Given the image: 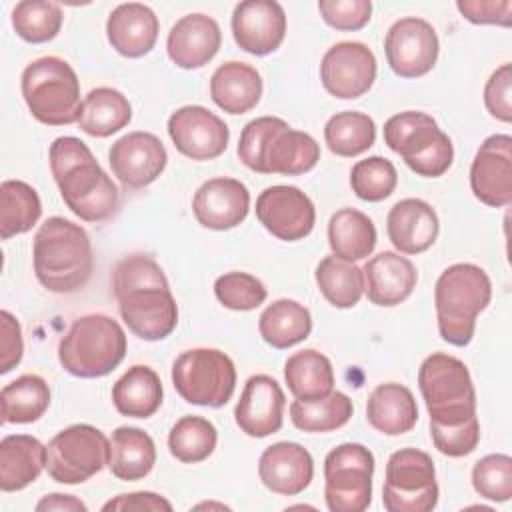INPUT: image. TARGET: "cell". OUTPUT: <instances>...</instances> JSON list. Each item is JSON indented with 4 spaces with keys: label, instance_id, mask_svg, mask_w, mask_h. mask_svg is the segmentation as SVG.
<instances>
[{
    "label": "cell",
    "instance_id": "cell-10",
    "mask_svg": "<svg viewBox=\"0 0 512 512\" xmlns=\"http://www.w3.org/2000/svg\"><path fill=\"white\" fill-rule=\"evenodd\" d=\"M172 384L188 404L220 408L234 394L236 366L218 348H192L174 360Z\"/></svg>",
    "mask_w": 512,
    "mask_h": 512
},
{
    "label": "cell",
    "instance_id": "cell-36",
    "mask_svg": "<svg viewBox=\"0 0 512 512\" xmlns=\"http://www.w3.org/2000/svg\"><path fill=\"white\" fill-rule=\"evenodd\" d=\"M284 380L296 400H318L334 390V370L318 350L306 348L292 354L284 364Z\"/></svg>",
    "mask_w": 512,
    "mask_h": 512
},
{
    "label": "cell",
    "instance_id": "cell-9",
    "mask_svg": "<svg viewBox=\"0 0 512 512\" xmlns=\"http://www.w3.org/2000/svg\"><path fill=\"white\" fill-rule=\"evenodd\" d=\"M384 142L404 164L424 178L442 176L454 160V146L436 120L418 110H406L384 122Z\"/></svg>",
    "mask_w": 512,
    "mask_h": 512
},
{
    "label": "cell",
    "instance_id": "cell-48",
    "mask_svg": "<svg viewBox=\"0 0 512 512\" xmlns=\"http://www.w3.org/2000/svg\"><path fill=\"white\" fill-rule=\"evenodd\" d=\"M318 12L328 26L340 32H354L364 28L370 22L372 2L370 0H320Z\"/></svg>",
    "mask_w": 512,
    "mask_h": 512
},
{
    "label": "cell",
    "instance_id": "cell-11",
    "mask_svg": "<svg viewBox=\"0 0 512 512\" xmlns=\"http://www.w3.org/2000/svg\"><path fill=\"white\" fill-rule=\"evenodd\" d=\"M382 504L388 512H430L438 504L436 468L430 454L400 448L386 462Z\"/></svg>",
    "mask_w": 512,
    "mask_h": 512
},
{
    "label": "cell",
    "instance_id": "cell-8",
    "mask_svg": "<svg viewBox=\"0 0 512 512\" xmlns=\"http://www.w3.org/2000/svg\"><path fill=\"white\" fill-rule=\"evenodd\" d=\"M418 386L430 424L454 426L476 416V392L468 366L450 354H430L418 370Z\"/></svg>",
    "mask_w": 512,
    "mask_h": 512
},
{
    "label": "cell",
    "instance_id": "cell-2",
    "mask_svg": "<svg viewBox=\"0 0 512 512\" xmlns=\"http://www.w3.org/2000/svg\"><path fill=\"white\" fill-rule=\"evenodd\" d=\"M50 170L64 204L84 222H104L120 208V192L90 148L74 136L50 144Z\"/></svg>",
    "mask_w": 512,
    "mask_h": 512
},
{
    "label": "cell",
    "instance_id": "cell-5",
    "mask_svg": "<svg viewBox=\"0 0 512 512\" xmlns=\"http://www.w3.org/2000/svg\"><path fill=\"white\" fill-rule=\"evenodd\" d=\"M492 298V282L484 268L458 262L448 266L436 280L434 306L440 338L452 346L470 344L476 316Z\"/></svg>",
    "mask_w": 512,
    "mask_h": 512
},
{
    "label": "cell",
    "instance_id": "cell-1",
    "mask_svg": "<svg viewBox=\"0 0 512 512\" xmlns=\"http://www.w3.org/2000/svg\"><path fill=\"white\" fill-rule=\"evenodd\" d=\"M112 292L128 330L148 342L164 340L178 324V304L160 264L148 254L122 258L112 272Z\"/></svg>",
    "mask_w": 512,
    "mask_h": 512
},
{
    "label": "cell",
    "instance_id": "cell-13",
    "mask_svg": "<svg viewBox=\"0 0 512 512\" xmlns=\"http://www.w3.org/2000/svg\"><path fill=\"white\" fill-rule=\"evenodd\" d=\"M110 440L90 424H72L46 444V472L60 484H82L108 466Z\"/></svg>",
    "mask_w": 512,
    "mask_h": 512
},
{
    "label": "cell",
    "instance_id": "cell-46",
    "mask_svg": "<svg viewBox=\"0 0 512 512\" xmlns=\"http://www.w3.org/2000/svg\"><path fill=\"white\" fill-rule=\"evenodd\" d=\"M472 486L478 496L492 502H508L512 496V458L488 454L472 468Z\"/></svg>",
    "mask_w": 512,
    "mask_h": 512
},
{
    "label": "cell",
    "instance_id": "cell-30",
    "mask_svg": "<svg viewBox=\"0 0 512 512\" xmlns=\"http://www.w3.org/2000/svg\"><path fill=\"white\" fill-rule=\"evenodd\" d=\"M46 468V446L30 434H8L0 442V488L18 492Z\"/></svg>",
    "mask_w": 512,
    "mask_h": 512
},
{
    "label": "cell",
    "instance_id": "cell-25",
    "mask_svg": "<svg viewBox=\"0 0 512 512\" xmlns=\"http://www.w3.org/2000/svg\"><path fill=\"white\" fill-rule=\"evenodd\" d=\"M364 292L368 300L382 308L402 304L416 288V266L400 252L384 250L372 256L364 268Z\"/></svg>",
    "mask_w": 512,
    "mask_h": 512
},
{
    "label": "cell",
    "instance_id": "cell-27",
    "mask_svg": "<svg viewBox=\"0 0 512 512\" xmlns=\"http://www.w3.org/2000/svg\"><path fill=\"white\" fill-rule=\"evenodd\" d=\"M158 30V16L150 6L140 2L116 6L106 22L110 46L126 58H140L148 54L158 40Z\"/></svg>",
    "mask_w": 512,
    "mask_h": 512
},
{
    "label": "cell",
    "instance_id": "cell-50",
    "mask_svg": "<svg viewBox=\"0 0 512 512\" xmlns=\"http://www.w3.org/2000/svg\"><path fill=\"white\" fill-rule=\"evenodd\" d=\"M456 8L472 24H496L504 28L512 24L510 0H458Z\"/></svg>",
    "mask_w": 512,
    "mask_h": 512
},
{
    "label": "cell",
    "instance_id": "cell-26",
    "mask_svg": "<svg viewBox=\"0 0 512 512\" xmlns=\"http://www.w3.org/2000/svg\"><path fill=\"white\" fill-rule=\"evenodd\" d=\"M386 232L400 254L426 252L440 232L438 214L420 198H404L390 208Z\"/></svg>",
    "mask_w": 512,
    "mask_h": 512
},
{
    "label": "cell",
    "instance_id": "cell-14",
    "mask_svg": "<svg viewBox=\"0 0 512 512\" xmlns=\"http://www.w3.org/2000/svg\"><path fill=\"white\" fill-rule=\"evenodd\" d=\"M438 50V34L424 18H400L386 32V60L390 70L400 78H420L428 74L438 60Z\"/></svg>",
    "mask_w": 512,
    "mask_h": 512
},
{
    "label": "cell",
    "instance_id": "cell-3",
    "mask_svg": "<svg viewBox=\"0 0 512 512\" xmlns=\"http://www.w3.org/2000/svg\"><path fill=\"white\" fill-rule=\"evenodd\" d=\"M34 274L54 294H72L86 286L94 270L88 232L62 216L44 220L32 244Z\"/></svg>",
    "mask_w": 512,
    "mask_h": 512
},
{
    "label": "cell",
    "instance_id": "cell-51",
    "mask_svg": "<svg viewBox=\"0 0 512 512\" xmlns=\"http://www.w3.org/2000/svg\"><path fill=\"white\" fill-rule=\"evenodd\" d=\"M0 374H8L16 368L24 354V340L20 322L8 312H0Z\"/></svg>",
    "mask_w": 512,
    "mask_h": 512
},
{
    "label": "cell",
    "instance_id": "cell-23",
    "mask_svg": "<svg viewBox=\"0 0 512 512\" xmlns=\"http://www.w3.org/2000/svg\"><path fill=\"white\" fill-rule=\"evenodd\" d=\"M258 476L274 494L296 496L314 478L312 454L298 442H276L260 454Z\"/></svg>",
    "mask_w": 512,
    "mask_h": 512
},
{
    "label": "cell",
    "instance_id": "cell-24",
    "mask_svg": "<svg viewBox=\"0 0 512 512\" xmlns=\"http://www.w3.org/2000/svg\"><path fill=\"white\" fill-rule=\"evenodd\" d=\"M222 44L218 22L208 14H186L168 32V58L184 70L202 68L208 64Z\"/></svg>",
    "mask_w": 512,
    "mask_h": 512
},
{
    "label": "cell",
    "instance_id": "cell-38",
    "mask_svg": "<svg viewBox=\"0 0 512 512\" xmlns=\"http://www.w3.org/2000/svg\"><path fill=\"white\" fill-rule=\"evenodd\" d=\"M324 142L336 156H360L374 146L376 124L368 114L358 110L336 112L324 126Z\"/></svg>",
    "mask_w": 512,
    "mask_h": 512
},
{
    "label": "cell",
    "instance_id": "cell-22",
    "mask_svg": "<svg viewBox=\"0 0 512 512\" xmlns=\"http://www.w3.org/2000/svg\"><path fill=\"white\" fill-rule=\"evenodd\" d=\"M250 210V192L236 178H210L192 198V214L208 230H230L242 224Z\"/></svg>",
    "mask_w": 512,
    "mask_h": 512
},
{
    "label": "cell",
    "instance_id": "cell-16",
    "mask_svg": "<svg viewBox=\"0 0 512 512\" xmlns=\"http://www.w3.org/2000/svg\"><path fill=\"white\" fill-rule=\"evenodd\" d=\"M256 218L278 240L296 242L312 232L316 208L300 188L276 184L262 190L256 198Z\"/></svg>",
    "mask_w": 512,
    "mask_h": 512
},
{
    "label": "cell",
    "instance_id": "cell-49",
    "mask_svg": "<svg viewBox=\"0 0 512 512\" xmlns=\"http://www.w3.org/2000/svg\"><path fill=\"white\" fill-rule=\"evenodd\" d=\"M484 104L490 116L512 122V64H502L492 72L484 86Z\"/></svg>",
    "mask_w": 512,
    "mask_h": 512
},
{
    "label": "cell",
    "instance_id": "cell-45",
    "mask_svg": "<svg viewBox=\"0 0 512 512\" xmlns=\"http://www.w3.org/2000/svg\"><path fill=\"white\" fill-rule=\"evenodd\" d=\"M214 296L228 310L248 312L264 304L268 292L266 286L256 276L234 270L216 278Z\"/></svg>",
    "mask_w": 512,
    "mask_h": 512
},
{
    "label": "cell",
    "instance_id": "cell-42",
    "mask_svg": "<svg viewBox=\"0 0 512 512\" xmlns=\"http://www.w3.org/2000/svg\"><path fill=\"white\" fill-rule=\"evenodd\" d=\"M216 442L218 432L214 424L202 416H182L168 434L170 454L184 464L206 460L214 452Z\"/></svg>",
    "mask_w": 512,
    "mask_h": 512
},
{
    "label": "cell",
    "instance_id": "cell-28",
    "mask_svg": "<svg viewBox=\"0 0 512 512\" xmlns=\"http://www.w3.org/2000/svg\"><path fill=\"white\" fill-rule=\"evenodd\" d=\"M262 90L260 72L238 60L220 64L210 78V96L214 104L228 114L250 112L260 102Z\"/></svg>",
    "mask_w": 512,
    "mask_h": 512
},
{
    "label": "cell",
    "instance_id": "cell-47",
    "mask_svg": "<svg viewBox=\"0 0 512 512\" xmlns=\"http://www.w3.org/2000/svg\"><path fill=\"white\" fill-rule=\"evenodd\" d=\"M430 436L434 448L450 458H462L476 450L480 442V422L478 416L454 424V426H434L430 424Z\"/></svg>",
    "mask_w": 512,
    "mask_h": 512
},
{
    "label": "cell",
    "instance_id": "cell-43",
    "mask_svg": "<svg viewBox=\"0 0 512 512\" xmlns=\"http://www.w3.org/2000/svg\"><path fill=\"white\" fill-rule=\"evenodd\" d=\"M62 20V8L50 0H22L12 8V28L30 44L54 40L62 28Z\"/></svg>",
    "mask_w": 512,
    "mask_h": 512
},
{
    "label": "cell",
    "instance_id": "cell-34",
    "mask_svg": "<svg viewBox=\"0 0 512 512\" xmlns=\"http://www.w3.org/2000/svg\"><path fill=\"white\" fill-rule=\"evenodd\" d=\"M258 330L266 344L284 350L310 336L312 316L304 304L280 298L264 308L258 318Z\"/></svg>",
    "mask_w": 512,
    "mask_h": 512
},
{
    "label": "cell",
    "instance_id": "cell-33",
    "mask_svg": "<svg viewBox=\"0 0 512 512\" xmlns=\"http://www.w3.org/2000/svg\"><path fill=\"white\" fill-rule=\"evenodd\" d=\"M132 120V106L128 98L110 86H98L82 100L78 126L94 138H106L126 128Z\"/></svg>",
    "mask_w": 512,
    "mask_h": 512
},
{
    "label": "cell",
    "instance_id": "cell-44",
    "mask_svg": "<svg viewBox=\"0 0 512 512\" xmlns=\"http://www.w3.org/2000/svg\"><path fill=\"white\" fill-rule=\"evenodd\" d=\"M398 184L394 164L382 156L358 160L350 170L352 192L364 202H380L388 198Z\"/></svg>",
    "mask_w": 512,
    "mask_h": 512
},
{
    "label": "cell",
    "instance_id": "cell-17",
    "mask_svg": "<svg viewBox=\"0 0 512 512\" xmlns=\"http://www.w3.org/2000/svg\"><path fill=\"white\" fill-rule=\"evenodd\" d=\"M168 134L176 150L190 160H214L224 154L230 130L226 122L204 106H182L168 118Z\"/></svg>",
    "mask_w": 512,
    "mask_h": 512
},
{
    "label": "cell",
    "instance_id": "cell-19",
    "mask_svg": "<svg viewBox=\"0 0 512 512\" xmlns=\"http://www.w3.org/2000/svg\"><path fill=\"white\" fill-rule=\"evenodd\" d=\"M470 188L490 208L512 202V138L508 134H492L480 144L470 166Z\"/></svg>",
    "mask_w": 512,
    "mask_h": 512
},
{
    "label": "cell",
    "instance_id": "cell-35",
    "mask_svg": "<svg viewBox=\"0 0 512 512\" xmlns=\"http://www.w3.org/2000/svg\"><path fill=\"white\" fill-rule=\"evenodd\" d=\"M328 244L332 254L342 260H364L376 246V226L364 212L356 208H340L330 216Z\"/></svg>",
    "mask_w": 512,
    "mask_h": 512
},
{
    "label": "cell",
    "instance_id": "cell-37",
    "mask_svg": "<svg viewBox=\"0 0 512 512\" xmlns=\"http://www.w3.org/2000/svg\"><path fill=\"white\" fill-rule=\"evenodd\" d=\"M50 406L48 382L38 374H22L0 392L4 424H30L44 416Z\"/></svg>",
    "mask_w": 512,
    "mask_h": 512
},
{
    "label": "cell",
    "instance_id": "cell-12",
    "mask_svg": "<svg viewBox=\"0 0 512 512\" xmlns=\"http://www.w3.org/2000/svg\"><path fill=\"white\" fill-rule=\"evenodd\" d=\"M372 452L356 442L332 448L324 458V500L332 512H364L372 502Z\"/></svg>",
    "mask_w": 512,
    "mask_h": 512
},
{
    "label": "cell",
    "instance_id": "cell-40",
    "mask_svg": "<svg viewBox=\"0 0 512 512\" xmlns=\"http://www.w3.org/2000/svg\"><path fill=\"white\" fill-rule=\"evenodd\" d=\"M42 214L38 192L22 180H4L0 186V238L28 232Z\"/></svg>",
    "mask_w": 512,
    "mask_h": 512
},
{
    "label": "cell",
    "instance_id": "cell-4",
    "mask_svg": "<svg viewBox=\"0 0 512 512\" xmlns=\"http://www.w3.org/2000/svg\"><path fill=\"white\" fill-rule=\"evenodd\" d=\"M240 162L258 174L300 176L320 160V144L276 116L250 120L238 140Z\"/></svg>",
    "mask_w": 512,
    "mask_h": 512
},
{
    "label": "cell",
    "instance_id": "cell-15",
    "mask_svg": "<svg viewBox=\"0 0 512 512\" xmlns=\"http://www.w3.org/2000/svg\"><path fill=\"white\" fill-rule=\"evenodd\" d=\"M374 52L354 40L330 46L320 62V80L328 94L340 100H354L364 96L376 80Z\"/></svg>",
    "mask_w": 512,
    "mask_h": 512
},
{
    "label": "cell",
    "instance_id": "cell-31",
    "mask_svg": "<svg viewBox=\"0 0 512 512\" xmlns=\"http://www.w3.org/2000/svg\"><path fill=\"white\" fill-rule=\"evenodd\" d=\"M156 464V444L148 432L134 426H120L110 436L108 468L124 482L142 480Z\"/></svg>",
    "mask_w": 512,
    "mask_h": 512
},
{
    "label": "cell",
    "instance_id": "cell-7",
    "mask_svg": "<svg viewBox=\"0 0 512 512\" xmlns=\"http://www.w3.org/2000/svg\"><path fill=\"white\" fill-rule=\"evenodd\" d=\"M20 88L30 114L46 126L78 122L82 100L74 68L58 56L32 60L20 78Z\"/></svg>",
    "mask_w": 512,
    "mask_h": 512
},
{
    "label": "cell",
    "instance_id": "cell-39",
    "mask_svg": "<svg viewBox=\"0 0 512 512\" xmlns=\"http://www.w3.org/2000/svg\"><path fill=\"white\" fill-rule=\"evenodd\" d=\"M314 276L318 290L334 308H352L360 302L364 294L362 268L334 254L318 262Z\"/></svg>",
    "mask_w": 512,
    "mask_h": 512
},
{
    "label": "cell",
    "instance_id": "cell-20",
    "mask_svg": "<svg viewBox=\"0 0 512 512\" xmlns=\"http://www.w3.org/2000/svg\"><path fill=\"white\" fill-rule=\"evenodd\" d=\"M232 36L244 52L266 56L284 42L286 12L274 0H244L232 12Z\"/></svg>",
    "mask_w": 512,
    "mask_h": 512
},
{
    "label": "cell",
    "instance_id": "cell-6",
    "mask_svg": "<svg viewBox=\"0 0 512 512\" xmlns=\"http://www.w3.org/2000/svg\"><path fill=\"white\" fill-rule=\"evenodd\" d=\"M126 356V334L106 314H86L72 322L58 342L60 366L76 378H102Z\"/></svg>",
    "mask_w": 512,
    "mask_h": 512
},
{
    "label": "cell",
    "instance_id": "cell-29",
    "mask_svg": "<svg viewBox=\"0 0 512 512\" xmlns=\"http://www.w3.org/2000/svg\"><path fill=\"white\" fill-rule=\"evenodd\" d=\"M368 424L386 434L400 436L410 432L418 422V406L410 388L398 382L378 384L366 402Z\"/></svg>",
    "mask_w": 512,
    "mask_h": 512
},
{
    "label": "cell",
    "instance_id": "cell-21",
    "mask_svg": "<svg viewBox=\"0 0 512 512\" xmlns=\"http://www.w3.org/2000/svg\"><path fill=\"white\" fill-rule=\"evenodd\" d=\"M286 406L280 384L268 374H254L246 380L234 408L236 426L252 438H266L282 428Z\"/></svg>",
    "mask_w": 512,
    "mask_h": 512
},
{
    "label": "cell",
    "instance_id": "cell-54",
    "mask_svg": "<svg viewBox=\"0 0 512 512\" xmlns=\"http://www.w3.org/2000/svg\"><path fill=\"white\" fill-rule=\"evenodd\" d=\"M196 508H228L224 504H214V502H204V504H198Z\"/></svg>",
    "mask_w": 512,
    "mask_h": 512
},
{
    "label": "cell",
    "instance_id": "cell-18",
    "mask_svg": "<svg viewBox=\"0 0 512 512\" xmlns=\"http://www.w3.org/2000/svg\"><path fill=\"white\" fill-rule=\"evenodd\" d=\"M112 174L126 190H138L152 184L166 168L168 152L152 132H128L118 138L108 152Z\"/></svg>",
    "mask_w": 512,
    "mask_h": 512
},
{
    "label": "cell",
    "instance_id": "cell-41",
    "mask_svg": "<svg viewBox=\"0 0 512 512\" xmlns=\"http://www.w3.org/2000/svg\"><path fill=\"white\" fill-rule=\"evenodd\" d=\"M352 400L338 390L318 400H294L290 404V420L302 432H332L352 418Z\"/></svg>",
    "mask_w": 512,
    "mask_h": 512
},
{
    "label": "cell",
    "instance_id": "cell-32",
    "mask_svg": "<svg viewBox=\"0 0 512 512\" xmlns=\"http://www.w3.org/2000/svg\"><path fill=\"white\" fill-rule=\"evenodd\" d=\"M162 396L160 376L144 364L130 366L112 386V402L128 418H150L160 408Z\"/></svg>",
    "mask_w": 512,
    "mask_h": 512
},
{
    "label": "cell",
    "instance_id": "cell-53",
    "mask_svg": "<svg viewBox=\"0 0 512 512\" xmlns=\"http://www.w3.org/2000/svg\"><path fill=\"white\" fill-rule=\"evenodd\" d=\"M36 510L38 512H48V510H64V512H80L82 510V512H86L88 506L82 500H78L76 496H72V494H58V492H54V494L44 496L36 504Z\"/></svg>",
    "mask_w": 512,
    "mask_h": 512
},
{
    "label": "cell",
    "instance_id": "cell-52",
    "mask_svg": "<svg viewBox=\"0 0 512 512\" xmlns=\"http://www.w3.org/2000/svg\"><path fill=\"white\" fill-rule=\"evenodd\" d=\"M104 512L110 510H128V512H144V510H152V512H170L172 504L154 492H130V494H118L116 498L108 500L102 506Z\"/></svg>",
    "mask_w": 512,
    "mask_h": 512
}]
</instances>
